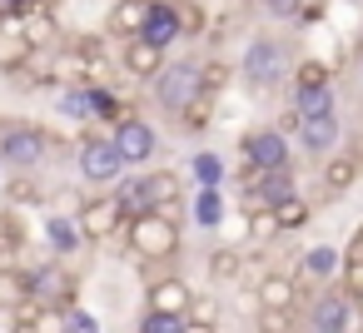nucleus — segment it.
<instances>
[{
    "label": "nucleus",
    "instance_id": "0eeeda50",
    "mask_svg": "<svg viewBox=\"0 0 363 333\" xmlns=\"http://www.w3.org/2000/svg\"><path fill=\"white\" fill-rule=\"evenodd\" d=\"M239 154H244V169H249V174L284 169V164H289V140H284V130H249V135L239 140Z\"/></svg>",
    "mask_w": 363,
    "mask_h": 333
},
{
    "label": "nucleus",
    "instance_id": "7ed1b4c3",
    "mask_svg": "<svg viewBox=\"0 0 363 333\" xmlns=\"http://www.w3.org/2000/svg\"><path fill=\"white\" fill-rule=\"evenodd\" d=\"M284 70H289V50H284V40H274V35H254L249 40V50H244V85L249 90H274L279 80H284Z\"/></svg>",
    "mask_w": 363,
    "mask_h": 333
},
{
    "label": "nucleus",
    "instance_id": "9d476101",
    "mask_svg": "<svg viewBox=\"0 0 363 333\" xmlns=\"http://www.w3.org/2000/svg\"><path fill=\"white\" fill-rule=\"evenodd\" d=\"M110 145L120 149V159H125V164H145V159L160 149L155 130H150L140 115H120V120H115V135H110Z\"/></svg>",
    "mask_w": 363,
    "mask_h": 333
},
{
    "label": "nucleus",
    "instance_id": "4c0bfd02",
    "mask_svg": "<svg viewBox=\"0 0 363 333\" xmlns=\"http://www.w3.org/2000/svg\"><path fill=\"white\" fill-rule=\"evenodd\" d=\"M224 80H229V65H199V85H204V95H219L224 90Z\"/></svg>",
    "mask_w": 363,
    "mask_h": 333
},
{
    "label": "nucleus",
    "instance_id": "f704fd0d",
    "mask_svg": "<svg viewBox=\"0 0 363 333\" xmlns=\"http://www.w3.org/2000/svg\"><path fill=\"white\" fill-rule=\"evenodd\" d=\"M60 328H75V333H95L100 323H95V313H85V308L65 303V308H60Z\"/></svg>",
    "mask_w": 363,
    "mask_h": 333
},
{
    "label": "nucleus",
    "instance_id": "ddd939ff",
    "mask_svg": "<svg viewBox=\"0 0 363 333\" xmlns=\"http://www.w3.org/2000/svg\"><path fill=\"white\" fill-rule=\"evenodd\" d=\"M140 40L169 50V40H179V26H174V11H169V0H150V11H145V26H140Z\"/></svg>",
    "mask_w": 363,
    "mask_h": 333
},
{
    "label": "nucleus",
    "instance_id": "2f4dec72",
    "mask_svg": "<svg viewBox=\"0 0 363 333\" xmlns=\"http://www.w3.org/2000/svg\"><path fill=\"white\" fill-rule=\"evenodd\" d=\"M85 90H90V115H100V120H120V115H125L110 90H100V85H85Z\"/></svg>",
    "mask_w": 363,
    "mask_h": 333
},
{
    "label": "nucleus",
    "instance_id": "58836bf2",
    "mask_svg": "<svg viewBox=\"0 0 363 333\" xmlns=\"http://www.w3.org/2000/svg\"><path fill=\"white\" fill-rule=\"evenodd\" d=\"M353 308H363V288H358V293H353Z\"/></svg>",
    "mask_w": 363,
    "mask_h": 333
},
{
    "label": "nucleus",
    "instance_id": "dca6fc26",
    "mask_svg": "<svg viewBox=\"0 0 363 333\" xmlns=\"http://www.w3.org/2000/svg\"><path fill=\"white\" fill-rule=\"evenodd\" d=\"M145 11H150V0H115V6H110V21H105V30H110V35H120V40H130V35H140Z\"/></svg>",
    "mask_w": 363,
    "mask_h": 333
},
{
    "label": "nucleus",
    "instance_id": "6ab92c4d",
    "mask_svg": "<svg viewBox=\"0 0 363 333\" xmlns=\"http://www.w3.org/2000/svg\"><path fill=\"white\" fill-rule=\"evenodd\" d=\"M26 298H30V273H26V269H11L6 259H0V308L11 313V308H21Z\"/></svg>",
    "mask_w": 363,
    "mask_h": 333
},
{
    "label": "nucleus",
    "instance_id": "cd10ccee",
    "mask_svg": "<svg viewBox=\"0 0 363 333\" xmlns=\"http://www.w3.org/2000/svg\"><path fill=\"white\" fill-rule=\"evenodd\" d=\"M214 323H219L214 303H209V298H189V308H184V333H204V328H214Z\"/></svg>",
    "mask_w": 363,
    "mask_h": 333
},
{
    "label": "nucleus",
    "instance_id": "c756f323",
    "mask_svg": "<svg viewBox=\"0 0 363 333\" xmlns=\"http://www.w3.org/2000/svg\"><path fill=\"white\" fill-rule=\"evenodd\" d=\"M6 184V194H11V204H40L45 194H40V184L35 179H26V174H16V179H0Z\"/></svg>",
    "mask_w": 363,
    "mask_h": 333
},
{
    "label": "nucleus",
    "instance_id": "f3484780",
    "mask_svg": "<svg viewBox=\"0 0 363 333\" xmlns=\"http://www.w3.org/2000/svg\"><path fill=\"white\" fill-rule=\"evenodd\" d=\"M358 174H363V169L353 164V154H328V159H323V194H328V199L348 194Z\"/></svg>",
    "mask_w": 363,
    "mask_h": 333
},
{
    "label": "nucleus",
    "instance_id": "a19ab883",
    "mask_svg": "<svg viewBox=\"0 0 363 333\" xmlns=\"http://www.w3.org/2000/svg\"><path fill=\"white\" fill-rule=\"evenodd\" d=\"M40 6H60V0H40Z\"/></svg>",
    "mask_w": 363,
    "mask_h": 333
},
{
    "label": "nucleus",
    "instance_id": "f8f14e48",
    "mask_svg": "<svg viewBox=\"0 0 363 333\" xmlns=\"http://www.w3.org/2000/svg\"><path fill=\"white\" fill-rule=\"evenodd\" d=\"M308 328H318V333H343V328H353V298H348V293H323V298H313Z\"/></svg>",
    "mask_w": 363,
    "mask_h": 333
},
{
    "label": "nucleus",
    "instance_id": "a211bd4d",
    "mask_svg": "<svg viewBox=\"0 0 363 333\" xmlns=\"http://www.w3.org/2000/svg\"><path fill=\"white\" fill-rule=\"evenodd\" d=\"M294 298H298V283L289 278V273H264L259 278V308H294Z\"/></svg>",
    "mask_w": 363,
    "mask_h": 333
},
{
    "label": "nucleus",
    "instance_id": "f257e3e1",
    "mask_svg": "<svg viewBox=\"0 0 363 333\" xmlns=\"http://www.w3.org/2000/svg\"><path fill=\"white\" fill-rule=\"evenodd\" d=\"M125 234H130V254L145 259V264H160V259H169L179 249V224H174L169 209H140V214H130Z\"/></svg>",
    "mask_w": 363,
    "mask_h": 333
},
{
    "label": "nucleus",
    "instance_id": "72a5a7b5",
    "mask_svg": "<svg viewBox=\"0 0 363 333\" xmlns=\"http://www.w3.org/2000/svg\"><path fill=\"white\" fill-rule=\"evenodd\" d=\"M90 85V80H85ZM85 85H75L65 100H60V115H70V120H90V90Z\"/></svg>",
    "mask_w": 363,
    "mask_h": 333
},
{
    "label": "nucleus",
    "instance_id": "37998d69",
    "mask_svg": "<svg viewBox=\"0 0 363 333\" xmlns=\"http://www.w3.org/2000/svg\"><path fill=\"white\" fill-rule=\"evenodd\" d=\"M358 75H363V65H358Z\"/></svg>",
    "mask_w": 363,
    "mask_h": 333
},
{
    "label": "nucleus",
    "instance_id": "b1692460",
    "mask_svg": "<svg viewBox=\"0 0 363 333\" xmlns=\"http://www.w3.org/2000/svg\"><path fill=\"white\" fill-rule=\"evenodd\" d=\"M169 11H174V26H179V35H204L209 16H204V6H199V0H169Z\"/></svg>",
    "mask_w": 363,
    "mask_h": 333
},
{
    "label": "nucleus",
    "instance_id": "c85d7f7f",
    "mask_svg": "<svg viewBox=\"0 0 363 333\" xmlns=\"http://www.w3.org/2000/svg\"><path fill=\"white\" fill-rule=\"evenodd\" d=\"M21 244H26V229H21V219H16V214H0V259H11Z\"/></svg>",
    "mask_w": 363,
    "mask_h": 333
},
{
    "label": "nucleus",
    "instance_id": "1a4fd4ad",
    "mask_svg": "<svg viewBox=\"0 0 363 333\" xmlns=\"http://www.w3.org/2000/svg\"><path fill=\"white\" fill-rule=\"evenodd\" d=\"M125 219H130V209L120 204V194H95V199H85L75 224H80V239H110L125 229Z\"/></svg>",
    "mask_w": 363,
    "mask_h": 333
},
{
    "label": "nucleus",
    "instance_id": "423d86ee",
    "mask_svg": "<svg viewBox=\"0 0 363 333\" xmlns=\"http://www.w3.org/2000/svg\"><path fill=\"white\" fill-rule=\"evenodd\" d=\"M294 135L308 154H333L338 149V105L328 110H294Z\"/></svg>",
    "mask_w": 363,
    "mask_h": 333
},
{
    "label": "nucleus",
    "instance_id": "79ce46f5",
    "mask_svg": "<svg viewBox=\"0 0 363 333\" xmlns=\"http://www.w3.org/2000/svg\"><path fill=\"white\" fill-rule=\"evenodd\" d=\"M0 179H6V164H0Z\"/></svg>",
    "mask_w": 363,
    "mask_h": 333
},
{
    "label": "nucleus",
    "instance_id": "393cba45",
    "mask_svg": "<svg viewBox=\"0 0 363 333\" xmlns=\"http://www.w3.org/2000/svg\"><path fill=\"white\" fill-rule=\"evenodd\" d=\"M239 269H244V254H239V249H214V254H209V278L234 283V278H239Z\"/></svg>",
    "mask_w": 363,
    "mask_h": 333
},
{
    "label": "nucleus",
    "instance_id": "473e14b6",
    "mask_svg": "<svg viewBox=\"0 0 363 333\" xmlns=\"http://www.w3.org/2000/svg\"><path fill=\"white\" fill-rule=\"evenodd\" d=\"M274 214H279V224H284V229H298V224L308 219V204H303L298 194H289V199H279V204H274Z\"/></svg>",
    "mask_w": 363,
    "mask_h": 333
},
{
    "label": "nucleus",
    "instance_id": "4be33fe9",
    "mask_svg": "<svg viewBox=\"0 0 363 333\" xmlns=\"http://www.w3.org/2000/svg\"><path fill=\"white\" fill-rule=\"evenodd\" d=\"M244 214H249V239H254V244H269V239H279V234H284V224H279L274 204H254V209H244Z\"/></svg>",
    "mask_w": 363,
    "mask_h": 333
},
{
    "label": "nucleus",
    "instance_id": "2eb2a0df",
    "mask_svg": "<svg viewBox=\"0 0 363 333\" xmlns=\"http://www.w3.org/2000/svg\"><path fill=\"white\" fill-rule=\"evenodd\" d=\"M160 65H164V50H160V45H150V40H140V35L125 40V70H130L135 80H150Z\"/></svg>",
    "mask_w": 363,
    "mask_h": 333
},
{
    "label": "nucleus",
    "instance_id": "9b49d317",
    "mask_svg": "<svg viewBox=\"0 0 363 333\" xmlns=\"http://www.w3.org/2000/svg\"><path fill=\"white\" fill-rule=\"evenodd\" d=\"M30 55H35V45H30V35H26V26L16 21V16H0V70H26L30 65Z\"/></svg>",
    "mask_w": 363,
    "mask_h": 333
},
{
    "label": "nucleus",
    "instance_id": "5701e85b",
    "mask_svg": "<svg viewBox=\"0 0 363 333\" xmlns=\"http://www.w3.org/2000/svg\"><path fill=\"white\" fill-rule=\"evenodd\" d=\"M338 269H343V254H338L333 244H318V249L303 254V273H308V278H333Z\"/></svg>",
    "mask_w": 363,
    "mask_h": 333
},
{
    "label": "nucleus",
    "instance_id": "6e6552de",
    "mask_svg": "<svg viewBox=\"0 0 363 333\" xmlns=\"http://www.w3.org/2000/svg\"><path fill=\"white\" fill-rule=\"evenodd\" d=\"M75 164H80L85 184H115V179L125 174V159H120V149H115L105 135H90V140H80V154H75Z\"/></svg>",
    "mask_w": 363,
    "mask_h": 333
},
{
    "label": "nucleus",
    "instance_id": "ea45409f",
    "mask_svg": "<svg viewBox=\"0 0 363 333\" xmlns=\"http://www.w3.org/2000/svg\"><path fill=\"white\" fill-rule=\"evenodd\" d=\"M353 239H358V249H363V224H358V234H353Z\"/></svg>",
    "mask_w": 363,
    "mask_h": 333
},
{
    "label": "nucleus",
    "instance_id": "7c9ffc66",
    "mask_svg": "<svg viewBox=\"0 0 363 333\" xmlns=\"http://www.w3.org/2000/svg\"><path fill=\"white\" fill-rule=\"evenodd\" d=\"M294 85H333V70H328L323 60H298Z\"/></svg>",
    "mask_w": 363,
    "mask_h": 333
},
{
    "label": "nucleus",
    "instance_id": "4468645a",
    "mask_svg": "<svg viewBox=\"0 0 363 333\" xmlns=\"http://www.w3.org/2000/svg\"><path fill=\"white\" fill-rule=\"evenodd\" d=\"M189 298H194V293H189V283H184V278H174V273H169V278H155V283H150V293H145V303H150V308H164V313H184V308H189Z\"/></svg>",
    "mask_w": 363,
    "mask_h": 333
},
{
    "label": "nucleus",
    "instance_id": "20e7f679",
    "mask_svg": "<svg viewBox=\"0 0 363 333\" xmlns=\"http://www.w3.org/2000/svg\"><path fill=\"white\" fill-rule=\"evenodd\" d=\"M50 149H55V140L40 125H6L0 130V164L6 169H35Z\"/></svg>",
    "mask_w": 363,
    "mask_h": 333
},
{
    "label": "nucleus",
    "instance_id": "e433bc0d",
    "mask_svg": "<svg viewBox=\"0 0 363 333\" xmlns=\"http://www.w3.org/2000/svg\"><path fill=\"white\" fill-rule=\"evenodd\" d=\"M264 6V16H274V21H298L303 16V0H259Z\"/></svg>",
    "mask_w": 363,
    "mask_h": 333
},
{
    "label": "nucleus",
    "instance_id": "c9c22d12",
    "mask_svg": "<svg viewBox=\"0 0 363 333\" xmlns=\"http://www.w3.org/2000/svg\"><path fill=\"white\" fill-rule=\"evenodd\" d=\"M259 328L264 333H289L294 328V313L289 308H259Z\"/></svg>",
    "mask_w": 363,
    "mask_h": 333
},
{
    "label": "nucleus",
    "instance_id": "bb28decb",
    "mask_svg": "<svg viewBox=\"0 0 363 333\" xmlns=\"http://www.w3.org/2000/svg\"><path fill=\"white\" fill-rule=\"evenodd\" d=\"M189 169H194V179H199V184H214V189L224 184V159H219V154H209V149H199V154L189 159Z\"/></svg>",
    "mask_w": 363,
    "mask_h": 333
},
{
    "label": "nucleus",
    "instance_id": "39448f33",
    "mask_svg": "<svg viewBox=\"0 0 363 333\" xmlns=\"http://www.w3.org/2000/svg\"><path fill=\"white\" fill-rule=\"evenodd\" d=\"M174 194H179V174H174V169H155V174H145V179H130V184L120 189V204H125L130 214H140V209H169Z\"/></svg>",
    "mask_w": 363,
    "mask_h": 333
},
{
    "label": "nucleus",
    "instance_id": "f03ea898",
    "mask_svg": "<svg viewBox=\"0 0 363 333\" xmlns=\"http://www.w3.org/2000/svg\"><path fill=\"white\" fill-rule=\"evenodd\" d=\"M150 80H155V100H160L164 115H179L194 95H204V85H199V60H164Z\"/></svg>",
    "mask_w": 363,
    "mask_h": 333
},
{
    "label": "nucleus",
    "instance_id": "aec40b11",
    "mask_svg": "<svg viewBox=\"0 0 363 333\" xmlns=\"http://www.w3.org/2000/svg\"><path fill=\"white\" fill-rule=\"evenodd\" d=\"M45 239H50L55 254H75V249L85 244V239H80V224L65 219V214H50V219H45Z\"/></svg>",
    "mask_w": 363,
    "mask_h": 333
},
{
    "label": "nucleus",
    "instance_id": "412c9836",
    "mask_svg": "<svg viewBox=\"0 0 363 333\" xmlns=\"http://www.w3.org/2000/svg\"><path fill=\"white\" fill-rule=\"evenodd\" d=\"M194 224L199 229H219L224 224V199H219L214 184H199V194H194Z\"/></svg>",
    "mask_w": 363,
    "mask_h": 333
},
{
    "label": "nucleus",
    "instance_id": "a878e982",
    "mask_svg": "<svg viewBox=\"0 0 363 333\" xmlns=\"http://www.w3.org/2000/svg\"><path fill=\"white\" fill-rule=\"evenodd\" d=\"M140 333H184V313L145 308V313H140Z\"/></svg>",
    "mask_w": 363,
    "mask_h": 333
}]
</instances>
